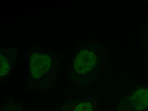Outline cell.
<instances>
[{"instance_id":"1","label":"cell","mask_w":148,"mask_h":111,"mask_svg":"<svg viewBox=\"0 0 148 111\" xmlns=\"http://www.w3.org/2000/svg\"><path fill=\"white\" fill-rule=\"evenodd\" d=\"M29 63L32 76L35 79H39L49 70L51 58L46 54L34 53L30 57Z\"/></svg>"},{"instance_id":"2","label":"cell","mask_w":148,"mask_h":111,"mask_svg":"<svg viewBox=\"0 0 148 111\" xmlns=\"http://www.w3.org/2000/svg\"><path fill=\"white\" fill-rule=\"evenodd\" d=\"M96 57L87 50H82L77 55L74 63L75 71L84 74L92 69L96 64Z\"/></svg>"},{"instance_id":"3","label":"cell","mask_w":148,"mask_h":111,"mask_svg":"<svg viewBox=\"0 0 148 111\" xmlns=\"http://www.w3.org/2000/svg\"><path fill=\"white\" fill-rule=\"evenodd\" d=\"M134 109L142 110L148 106V89L142 88L137 90L130 98Z\"/></svg>"},{"instance_id":"4","label":"cell","mask_w":148,"mask_h":111,"mask_svg":"<svg viewBox=\"0 0 148 111\" xmlns=\"http://www.w3.org/2000/svg\"><path fill=\"white\" fill-rule=\"evenodd\" d=\"M10 65L5 57L0 56V76L4 77L7 75L10 71Z\"/></svg>"},{"instance_id":"5","label":"cell","mask_w":148,"mask_h":111,"mask_svg":"<svg viewBox=\"0 0 148 111\" xmlns=\"http://www.w3.org/2000/svg\"><path fill=\"white\" fill-rule=\"evenodd\" d=\"M92 107L89 102L81 103L76 107L74 111H92Z\"/></svg>"}]
</instances>
